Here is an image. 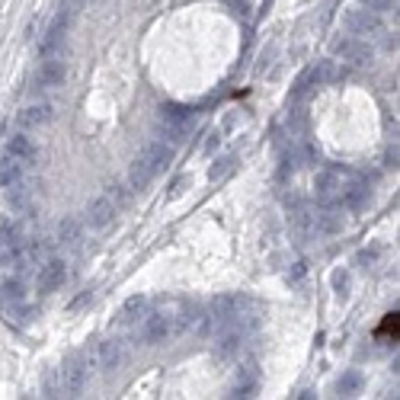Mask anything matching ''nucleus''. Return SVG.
Wrapping results in <instances>:
<instances>
[{"mask_svg":"<svg viewBox=\"0 0 400 400\" xmlns=\"http://www.w3.org/2000/svg\"><path fill=\"white\" fill-rule=\"evenodd\" d=\"M170 160H173V148H170V144L148 141L129 166V186L135 189V192H144V189L154 183V176L170 166Z\"/></svg>","mask_w":400,"mask_h":400,"instance_id":"1","label":"nucleus"},{"mask_svg":"<svg viewBox=\"0 0 400 400\" xmlns=\"http://www.w3.org/2000/svg\"><path fill=\"white\" fill-rule=\"evenodd\" d=\"M157 129L170 144H183L189 138V131L196 129V109L180 106V103H166V106H160Z\"/></svg>","mask_w":400,"mask_h":400,"instance_id":"2","label":"nucleus"},{"mask_svg":"<svg viewBox=\"0 0 400 400\" xmlns=\"http://www.w3.org/2000/svg\"><path fill=\"white\" fill-rule=\"evenodd\" d=\"M74 16H77V10H71V7H61L58 13H55L52 26H48L45 38H42V45H38L42 58H55V55H61V48H64V42H68L71 26H74Z\"/></svg>","mask_w":400,"mask_h":400,"instance_id":"3","label":"nucleus"},{"mask_svg":"<svg viewBox=\"0 0 400 400\" xmlns=\"http://www.w3.org/2000/svg\"><path fill=\"white\" fill-rule=\"evenodd\" d=\"M90 359H93V365H97L99 371L113 375V371H119L122 365H125L129 352H125V343H122L119 336H109V340H99L97 346H93Z\"/></svg>","mask_w":400,"mask_h":400,"instance_id":"4","label":"nucleus"},{"mask_svg":"<svg viewBox=\"0 0 400 400\" xmlns=\"http://www.w3.org/2000/svg\"><path fill=\"white\" fill-rule=\"evenodd\" d=\"M87 381H90V371H87V365L77 359V355H68L64 359V365L58 369V387L64 397H80L83 387H87Z\"/></svg>","mask_w":400,"mask_h":400,"instance_id":"5","label":"nucleus"},{"mask_svg":"<svg viewBox=\"0 0 400 400\" xmlns=\"http://www.w3.org/2000/svg\"><path fill=\"white\" fill-rule=\"evenodd\" d=\"M333 55L355 68H369L371 61H375V48L365 42V38H355V36H343V38H333Z\"/></svg>","mask_w":400,"mask_h":400,"instance_id":"6","label":"nucleus"},{"mask_svg":"<svg viewBox=\"0 0 400 400\" xmlns=\"http://www.w3.org/2000/svg\"><path fill=\"white\" fill-rule=\"evenodd\" d=\"M343 29H346V36L362 38V36H378L385 26H381V16L375 10L362 7V10H346L343 13Z\"/></svg>","mask_w":400,"mask_h":400,"instance_id":"7","label":"nucleus"},{"mask_svg":"<svg viewBox=\"0 0 400 400\" xmlns=\"http://www.w3.org/2000/svg\"><path fill=\"white\" fill-rule=\"evenodd\" d=\"M64 80H68V68H64L61 55H55V58H45V61H42V64L36 68V74H32V90L45 93V90H55V87H61Z\"/></svg>","mask_w":400,"mask_h":400,"instance_id":"8","label":"nucleus"},{"mask_svg":"<svg viewBox=\"0 0 400 400\" xmlns=\"http://www.w3.org/2000/svg\"><path fill=\"white\" fill-rule=\"evenodd\" d=\"M173 336V317L166 314H144V324L138 330V343L141 346H160Z\"/></svg>","mask_w":400,"mask_h":400,"instance_id":"9","label":"nucleus"},{"mask_svg":"<svg viewBox=\"0 0 400 400\" xmlns=\"http://www.w3.org/2000/svg\"><path fill=\"white\" fill-rule=\"evenodd\" d=\"M64 279H68V263H64V259H58V257H48L45 263L38 266V276H36L38 294L58 292V288L64 285Z\"/></svg>","mask_w":400,"mask_h":400,"instance_id":"10","label":"nucleus"},{"mask_svg":"<svg viewBox=\"0 0 400 400\" xmlns=\"http://www.w3.org/2000/svg\"><path fill=\"white\" fill-rule=\"evenodd\" d=\"M115 215H119V208H115L113 199L97 196L90 205H87V212H83V224L93 227V231H103V227H109L115 221Z\"/></svg>","mask_w":400,"mask_h":400,"instance_id":"11","label":"nucleus"},{"mask_svg":"<svg viewBox=\"0 0 400 400\" xmlns=\"http://www.w3.org/2000/svg\"><path fill=\"white\" fill-rule=\"evenodd\" d=\"M340 189H343V176L336 173V170H330V166L317 170V176H314V199H317L320 205L340 202Z\"/></svg>","mask_w":400,"mask_h":400,"instance_id":"12","label":"nucleus"},{"mask_svg":"<svg viewBox=\"0 0 400 400\" xmlns=\"http://www.w3.org/2000/svg\"><path fill=\"white\" fill-rule=\"evenodd\" d=\"M3 202H7V208L13 215H23L29 212V205H32V186L26 180H16L10 183V186H3Z\"/></svg>","mask_w":400,"mask_h":400,"instance_id":"13","label":"nucleus"},{"mask_svg":"<svg viewBox=\"0 0 400 400\" xmlns=\"http://www.w3.org/2000/svg\"><path fill=\"white\" fill-rule=\"evenodd\" d=\"M205 317H208V324H215V327H227L237 317V298L234 294H218V298H212Z\"/></svg>","mask_w":400,"mask_h":400,"instance_id":"14","label":"nucleus"},{"mask_svg":"<svg viewBox=\"0 0 400 400\" xmlns=\"http://www.w3.org/2000/svg\"><path fill=\"white\" fill-rule=\"evenodd\" d=\"M7 154L16 157L23 166H29V164H36V157H38V144L32 141L26 131H16V135H10V141H7Z\"/></svg>","mask_w":400,"mask_h":400,"instance_id":"15","label":"nucleus"},{"mask_svg":"<svg viewBox=\"0 0 400 400\" xmlns=\"http://www.w3.org/2000/svg\"><path fill=\"white\" fill-rule=\"evenodd\" d=\"M340 202L346 212H362V208L371 205V186H365V183H349V186L340 189Z\"/></svg>","mask_w":400,"mask_h":400,"instance_id":"16","label":"nucleus"},{"mask_svg":"<svg viewBox=\"0 0 400 400\" xmlns=\"http://www.w3.org/2000/svg\"><path fill=\"white\" fill-rule=\"evenodd\" d=\"M144 314H148V298H144V294H131V298H125L122 308L115 310L113 324L115 327H131V324H138V317H144Z\"/></svg>","mask_w":400,"mask_h":400,"instance_id":"17","label":"nucleus"},{"mask_svg":"<svg viewBox=\"0 0 400 400\" xmlns=\"http://www.w3.org/2000/svg\"><path fill=\"white\" fill-rule=\"evenodd\" d=\"M52 119H55V113L48 103H32V106L20 109V125H23V129H42V125H48Z\"/></svg>","mask_w":400,"mask_h":400,"instance_id":"18","label":"nucleus"},{"mask_svg":"<svg viewBox=\"0 0 400 400\" xmlns=\"http://www.w3.org/2000/svg\"><path fill=\"white\" fill-rule=\"evenodd\" d=\"M23 224L16 218H0V247L3 250H23Z\"/></svg>","mask_w":400,"mask_h":400,"instance_id":"19","label":"nucleus"},{"mask_svg":"<svg viewBox=\"0 0 400 400\" xmlns=\"http://www.w3.org/2000/svg\"><path fill=\"white\" fill-rule=\"evenodd\" d=\"M304 77H308L310 87H330V83L340 77V71H336V61L327 58V61H317V64H314Z\"/></svg>","mask_w":400,"mask_h":400,"instance_id":"20","label":"nucleus"},{"mask_svg":"<svg viewBox=\"0 0 400 400\" xmlns=\"http://www.w3.org/2000/svg\"><path fill=\"white\" fill-rule=\"evenodd\" d=\"M80 234H83V221L80 218H61L58 231H55V241H58L61 247H74V243L80 241Z\"/></svg>","mask_w":400,"mask_h":400,"instance_id":"21","label":"nucleus"},{"mask_svg":"<svg viewBox=\"0 0 400 400\" xmlns=\"http://www.w3.org/2000/svg\"><path fill=\"white\" fill-rule=\"evenodd\" d=\"M314 227H317L320 234H340L343 231V215L330 212V205H327V212L314 215Z\"/></svg>","mask_w":400,"mask_h":400,"instance_id":"22","label":"nucleus"},{"mask_svg":"<svg viewBox=\"0 0 400 400\" xmlns=\"http://www.w3.org/2000/svg\"><path fill=\"white\" fill-rule=\"evenodd\" d=\"M16 180H23V164L16 157H10V154H3V160H0V189Z\"/></svg>","mask_w":400,"mask_h":400,"instance_id":"23","label":"nucleus"},{"mask_svg":"<svg viewBox=\"0 0 400 400\" xmlns=\"http://www.w3.org/2000/svg\"><path fill=\"white\" fill-rule=\"evenodd\" d=\"M362 385H365V378H362V371H343L340 375V381H336V391L343 394V397H352V394H359L362 391Z\"/></svg>","mask_w":400,"mask_h":400,"instance_id":"24","label":"nucleus"},{"mask_svg":"<svg viewBox=\"0 0 400 400\" xmlns=\"http://www.w3.org/2000/svg\"><path fill=\"white\" fill-rule=\"evenodd\" d=\"M234 170H237V157H234V154H224V157H218V160L212 164V170H208V180H212V183H221L224 176L234 173Z\"/></svg>","mask_w":400,"mask_h":400,"instance_id":"25","label":"nucleus"},{"mask_svg":"<svg viewBox=\"0 0 400 400\" xmlns=\"http://www.w3.org/2000/svg\"><path fill=\"white\" fill-rule=\"evenodd\" d=\"M0 301H23V279L20 276L0 282Z\"/></svg>","mask_w":400,"mask_h":400,"instance_id":"26","label":"nucleus"},{"mask_svg":"<svg viewBox=\"0 0 400 400\" xmlns=\"http://www.w3.org/2000/svg\"><path fill=\"white\" fill-rule=\"evenodd\" d=\"M253 391H257V375L241 371V375H237V385L231 387V397H253Z\"/></svg>","mask_w":400,"mask_h":400,"instance_id":"27","label":"nucleus"},{"mask_svg":"<svg viewBox=\"0 0 400 400\" xmlns=\"http://www.w3.org/2000/svg\"><path fill=\"white\" fill-rule=\"evenodd\" d=\"M349 288H352V276H349L346 269L333 272V292H336V298H340V301H346V298H349Z\"/></svg>","mask_w":400,"mask_h":400,"instance_id":"28","label":"nucleus"},{"mask_svg":"<svg viewBox=\"0 0 400 400\" xmlns=\"http://www.w3.org/2000/svg\"><path fill=\"white\" fill-rule=\"evenodd\" d=\"M237 346H241V333H224V336H221V343H218V355L224 359V355H231Z\"/></svg>","mask_w":400,"mask_h":400,"instance_id":"29","label":"nucleus"},{"mask_svg":"<svg viewBox=\"0 0 400 400\" xmlns=\"http://www.w3.org/2000/svg\"><path fill=\"white\" fill-rule=\"evenodd\" d=\"M189 183H192V180H189V173H180L173 183H170V189H166V199H170V202H173V199H180L183 192H186Z\"/></svg>","mask_w":400,"mask_h":400,"instance_id":"30","label":"nucleus"},{"mask_svg":"<svg viewBox=\"0 0 400 400\" xmlns=\"http://www.w3.org/2000/svg\"><path fill=\"white\" fill-rule=\"evenodd\" d=\"M378 257H381V247H371V250L365 247V250H359V253H355V263L369 269V266H375V263H378Z\"/></svg>","mask_w":400,"mask_h":400,"instance_id":"31","label":"nucleus"},{"mask_svg":"<svg viewBox=\"0 0 400 400\" xmlns=\"http://www.w3.org/2000/svg\"><path fill=\"white\" fill-rule=\"evenodd\" d=\"M106 196L115 202V208H125V205H129V189L125 186H109Z\"/></svg>","mask_w":400,"mask_h":400,"instance_id":"32","label":"nucleus"},{"mask_svg":"<svg viewBox=\"0 0 400 400\" xmlns=\"http://www.w3.org/2000/svg\"><path fill=\"white\" fill-rule=\"evenodd\" d=\"M90 304H93V288H83L74 301H71V310H83V308H90Z\"/></svg>","mask_w":400,"mask_h":400,"instance_id":"33","label":"nucleus"},{"mask_svg":"<svg viewBox=\"0 0 400 400\" xmlns=\"http://www.w3.org/2000/svg\"><path fill=\"white\" fill-rule=\"evenodd\" d=\"M381 333H394V336H397V314H387V320H385V327H381Z\"/></svg>","mask_w":400,"mask_h":400,"instance_id":"34","label":"nucleus"},{"mask_svg":"<svg viewBox=\"0 0 400 400\" xmlns=\"http://www.w3.org/2000/svg\"><path fill=\"white\" fill-rule=\"evenodd\" d=\"M362 3L369 10H375V13H381V10H387V3H391V0H362Z\"/></svg>","mask_w":400,"mask_h":400,"instance_id":"35","label":"nucleus"},{"mask_svg":"<svg viewBox=\"0 0 400 400\" xmlns=\"http://www.w3.org/2000/svg\"><path fill=\"white\" fill-rule=\"evenodd\" d=\"M218 141H221V138H218V135H212V141L205 144V154H212V151H215V148H218Z\"/></svg>","mask_w":400,"mask_h":400,"instance_id":"36","label":"nucleus"}]
</instances>
